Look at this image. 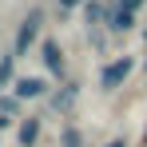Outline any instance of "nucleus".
<instances>
[{"label": "nucleus", "mask_w": 147, "mask_h": 147, "mask_svg": "<svg viewBox=\"0 0 147 147\" xmlns=\"http://www.w3.org/2000/svg\"><path fill=\"white\" fill-rule=\"evenodd\" d=\"M40 28H44V12H40V8H32L24 20H20V28H16V40H12V56H24V52L36 44Z\"/></svg>", "instance_id": "1"}, {"label": "nucleus", "mask_w": 147, "mask_h": 147, "mask_svg": "<svg viewBox=\"0 0 147 147\" xmlns=\"http://www.w3.org/2000/svg\"><path fill=\"white\" fill-rule=\"evenodd\" d=\"M135 72V56H115L111 64H103V72H99V84H103V92H115L123 88V80Z\"/></svg>", "instance_id": "2"}, {"label": "nucleus", "mask_w": 147, "mask_h": 147, "mask_svg": "<svg viewBox=\"0 0 147 147\" xmlns=\"http://www.w3.org/2000/svg\"><path fill=\"white\" fill-rule=\"evenodd\" d=\"M40 60H44V68H48L52 80H64V76H68V68H64V52H60L56 40H44V44H40Z\"/></svg>", "instance_id": "3"}, {"label": "nucleus", "mask_w": 147, "mask_h": 147, "mask_svg": "<svg viewBox=\"0 0 147 147\" xmlns=\"http://www.w3.org/2000/svg\"><path fill=\"white\" fill-rule=\"evenodd\" d=\"M40 127H44V115H24L20 131H16V143L20 147H36L40 143Z\"/></svg>", "instance_id": "4"}, {"label": "nucleus", "mask_w": 147, "mask_h": 147, "mask_svg": "<svg viewBox=\"0 0 147 147\" xmlns=\"http://www.w3.org/2000/svg\"><path fill=\"white\" fill-rule=\"evenodd\" d=\"M48 96V84L40 80V76H24V80H16V99H40Z\"/></svg>", "instance_id": "5"}, {"label": "nucleus", "mask_w": 147, "mask_h": 147, "mask_svg": "<svg viewBox=\"0 0 147 147\" xmlns=\"http://www.w3.org/2000/svg\"><path fill=\"white\" fill-rule=\"evenodd\" d=\"M76 96H80V84H64V92L52 96V107H56V111H68V107L76 103Z\"/></svg>", "instance_id": "6"}, {"label": "nucleus", "mask_w": 147, "mask_h": 147, "mask_svg": "<svg viewBox=\"0 0 147 147\" xmlns=\"http://www.w3.org/2000/svg\"><path fill=\"white\" fill-rule=\"evenodd\" d=\"M60 147H84V135H80L76 127H64V131H60Z\"/></svg>", "instance_id": "7"}, {"label": "nucleus", "mask_w": 147, "mask_h": 147, "mask_svg": "<svg viewBox=\"0 0 147 147\" xmlns=\"http://www.w3.org/2000/svg\"><path fill=\"white\" fill-rule=\"evenodd\" d=\"M12 64H16V56H12V52H8V56H0V88L12 80Z\"/></svg>", "instance_id": "8"}, {"label": "nucleus", "mask_w": 147, "mask_h": 147, "mask_svg": "<svg viewBox=\"0 0 147 147\" xmlns=\"http://www.w3.org/2000/svg\"><path fill=\"white\" fill-rule=\"evenodd\" d=\"M20 111V99L16 96H0V115H16Z\"/></svg>", "instance_id": "9"}, {"label": "nucleus", "mask_w": 147, "mask_h": 147, "mask_svg": "<svg viewBox=\"0 0 147 147\" xmlns=\"http://www.w3.org/2000/svg\"><path fill=\"white\" fill-rule=\"evenodd\" d=\"M119 8L123 12H135V8H143V0H119Z\"/></svg>", "instance_id": "10"}, {"label": "nucleus", "mask_w": 147, "mask_h": 147, "mask_svg": "<svg viewBox=\"0 0 147 147\" xmlns=\"http://www.w3.org/2000/svg\"><path fill=\"white\" fill-rule=\"evenodd\" d=\"M84 0H60V8H80Z\"/></svg>", "instance_id": "11"}, {"label": "nucleus", "mask_w": 147, "mask_h": 147, "mask_svg": "<svg viewBox=\"0 0 147 147\" xmlns=\"http://www.w3.org/2000/svg\"><path fill=\"white\" fill-rule=\"evenodd\" d=\"M12 127V115H0V131H8Z\"/></svg>", "instance_id": "12"}, {"label": "nucleus", "mask_w": 147, "mask_h": 147, "mask_svg": "<svg viewBox=\"0 0 147 147\" xmlns=\"http://www.w3.org/2000/svg\"><path fill=\"white\" fill-rule=\"evenodd\" d=\"M107 147H127V143H123V139H111V143H107Z\"/></svg>", "instance_id": "13"}, {"label": "nucleus", "mask_w": 147, "mask_h": 147, "mask_svg": "<svg viewBox=\"0 0 147 147\" xmlns=\"http://www.w3.org/2000/svg\"><path fill=\"white\" fill-rule=\"evenodd\" d=\"M143 147H147V131H143Z\"/></svg>", "instance_id": "14"}, {"label": "nucleus", "mask_w": 147, "mask_h": 147, "mask_svg": "<svg viewBox=\"0 0 147 147\" xmlns=\"http://www.w3.org/2000/svg\"><path fill=\"white\" fill-rule=\"evenodd\" d=\"M143 68H147V60H143Z\"/></svg>", "instance_id": "15"}]
</instances>
